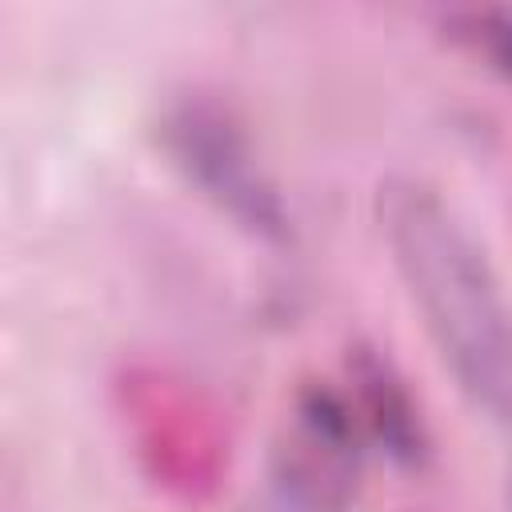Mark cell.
Returning a JSON list of instances; mask_svg holds the SVG:
<instances>
[{"instance_id":"obj_4","label":"cell","mask_w":512,"mask_h":512,"mask_svg":"<svg viewBox=\"0 0 512 512\" xmlns=\"http://www.w3.org/2000/svg\"><path fill=\"white\" fill-rule=\"evenodd\" d=\"M348 384H352L348 400L360 420V432L372 436L392 464L424 468L432 440H428L424 416H420L404 376L396 372V364L380 348L356 344L348 352Z\"/></svg>"},{"instance_id":"obj_6","label":"cell","mask_w":512,"mask_h":512,"mask_svg":"<svg viewBox=\"0 0 512 512\" xmlns=\"http://www.w3.org/2000/svg\"><path fill=\"white\" fill-rule=\"evenodd\" d=\"M504 512H512V472H508V488H504Z\"/></svg>"},{"instance_id":"obj_1","label":"cell","mask_w":512,"mask_h":512,"mask_svg":"<svg viewBox=\"0 0 512 512\" xmlns=\"http://www.w3.org/2000/svg\"><path fill=\"white\" fill-rule=\"evenodd\" d=\"M376 220L392 264L460 392L492 420H512V304L464 224L420 176H388L376 188Z\"/></svg>"},{"instance_id":"obj_3","label":"cell","mask_w":512,"mask_h":512,"mask_svg":"<svg viewBox=\"0 0 512 512\" xmlns=\"http://www.w3.org/2000/svg\"><path fill=\"white\" fill-rule=\"evenodd\" d=\"M360 420L352 400L328 384H308L272 452V480L300 512H344L360 476Z\"/></svg>"},{"instance_id":"obj_2","label":"cell","mask_w":512,"mask_h":512,"mask_svg":"<svg viewBox=\"0 0 512 512\" xmlns=\"http://www.w3.org/2000/svg\"><path fill=\"white\" fill-rule=\"evenodd\" d=\"M160 148L184 184L260 244L292 240V212L244 120L212 92L188 88L160 108Z\"/></svg>"},{"instance_id":"obj_5","label":"cell","mask_w":512,"mask_h":512,"mask_svg":"<svg viewBox=\"0 0 512 512\" xmlns=\"http://www.w3.org/2000/svg\"><path fill=\"white\" fill-rule=\"evenodd\" d=\"M448 28L492 72L512 80V8H460L448 16Z\"/></svg>"}]
</instances>
